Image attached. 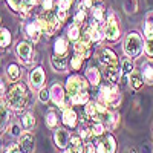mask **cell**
I'll use <instances>...</instances> for the list:
<instances>
[{
  "label": "cell",
  "instance_id": "8",
  "mask_svg": "<svg viewBox=\"0 0 153 153\" xmlns=\"http://www.w3.org/2000/svg\"><path fill=\"white\" fill-rule=\"evenodd\" d=\"M103 32H104V38L109 42H117L120 38V26H118L117 19H115L113 14H109V19L104 23Z\"/></svg>",
  "mask_w": 153,
  "mask_h": 153
},
{
  "label": "cell",
  "instance_id": "30",
  "mask_svg": "<svg viewBox=\"0 0 153 153\" xmlns=\"http://www.w3.org/2000/svg\"><path fill=\"white\" fill-rule=\"evenodd\" d=\"M144 35H146V38H152L153 37V12H149V14L146 16Z\"/></svg>",
  "mask_w": 153,
  "mask_h": 153
},
{
  "label": "cell",
  "instance_id": "43",
  "mask_svg": "<svg viewBox=\"0 0 153 153\" xmlns=\"http://www.w3.org/2000/svg\"><path fill=\"white\" fill-rule=\"evenodd\" d=\"M3 153H22V150H20L19 144H9V146L5 147Z\"/></svg>",
  "mask_w": 153,
  "mask_h": 153
},
{
  "label": "cell",
  "instance_id": "31",
  "mask_svg": "<svg viewBox=\"0 0 153 153\" xmlns=\"http://www.w3.org/2000/svg\"><path fill=\"white\" fill-rule=\"evenodd\" d=\"M11 43V32L6 28H0V48L5 49Z\"/></svg>",
  "mask_w": 153,
  "mask_h": 153
},
{
  "label": "cell",
  "instance_id": "6",
  "mask_svg": "<svg viewBox=\"0 0 153 153\" xmlns=\"http://www.w3.org/2000/svg\"><path fill=\"white\" fill-rule=\"evenodd\" d=\"M106 110L107 107L104 104H101L100 101H89V103H86V107H84V115L87 120L95 123V121H101V117H103V113Z\"/></svg>",
  "mask_w": 153,
  "mask_h": 153
},
{
  "label": "cell",
  "instance_id": "47",
  "mask_svg": "<svg viewBox=\"0 0 153 153\" xmlns=\"http://www.w3.org/2000/svg\"><path fill=\"white\" fill-rule=\"evenodd\" d=\"M63 153H75L71 147H68V149H65V150H63Z\"/></svg>",
  "mask_w": 153,
  "mask_h": 153
},
{
  "label": "cell",
  "instance_id": "49",
  "mask_svg": "<svg viewBox=\"0 0 153 153\" xmlns=\"http://www.w3.org/2000/svg\"><path fill=\"white\" fill-rule=\"evenodd\" d=\"M0 146H2V135H0Z\"/></svg>",
  "mask_w": 153,
  "mask_h": 153
},
{
  "label": "cell",
  "instance_id": "38",
  "mask_svg": "<svg viewBox=\"0 0 153 153\" xmlns=\"http://www.w3.org/2000/svg\"><path fill=\"white\" fill-rule=\"evenodd\" d=\"M121 71H123V74H126V75L132 74V72L135 71L133 61H132V60H124V61H123V65H121Z\"/></svg>",
  "mask_w": 153,
  "mask_h": 153
},
{
  "label": "cell",
  "instance_id": "20",
  "mask_svg": "<svg viewBox=\"0 0 153 153\" xmlns=\"http://www.w3.org/2000/svg\"><path fill=\"white\" fill-rule=\"evenodd\" d=\"M19 123H20L22 129L25 132H29V130H32L34 127H35V123L37 121H35V117H34L32 112H23L20 120H19Z\"/></svg>",
  "mask_w": 153,
  "mask_h": 153
},
{
  "label": "cell",
  "instance_id": "26",
  "mask_svg": "<svg viewBox=\"0 0 153 153\" xmlns=\"http://www.w3.org/2000/svg\"><path fill=\"white\" fill-rule=\"evenodd\" d=\"M45 124L49 127V129H55L58 126V115L54 109H49L45 115Z\"/></svg>",
  "mask_w": 153,
  "mask_h": 153
},
{
  "label": "cell",
  "instance_id": "3",
  "mask_svg": "<svg viewBox=\"0 0 153 153\" xmlns=\"http://www.w3.org/2000/svg\"><path fill=\"white\" fill-rule=\"evenodd\" d=\"M143 48H144V43H143V37L139 35L138 32H130L129 35L126 37L124 40V52L129 58H138L143 52Z\"/></svg>",
  "mask_w": 153,
  "mask_h": 153
},
{
  "label": "cell",
  "instance_id": "37",
  "mask_svg": "<svg viewBox=\"0 0 153 153\" xmlns=\"http://www.w3.org/2000/svg\"><path fill=\"white\" fill-rule=\"evenodd\" d=\"M83 60H84V57H83V55L75 54V55L71 58V68H72L74 71H78V69L81 68V65H83Z\"/></svg>",
  "mask_w": 153,
  "mask_h": 153
},
{
  "label": "cell",
  "instance_id": "17",
  "mask_svg": "<svg viewBox=\"0 0 153 153\" xmlns=\"http://www.w3.org/2000/svg\"><path fill=\"white\" fill-rule=\"evenodd\" d=\"M49 92H51V100L54 101V104L61 107L63 103H65V100H66V95H65V89H63L60 84H52L49 89Z\"/></svg>",
  "mask_w": 153,
  "mask_h": 153
},
{
  "label": "cell",
  "instance_id": "2",
  "mask_svg": "<svg viewBox=\"0 0 153 153\" xmlns=\"http://www.w3.org/2000/svg\"><path fill=\"white\" fill-rule=\"evenodd\" d=\"M98 101L101 104H104L106 107L117 109L121 103V92L117 84H106L100 87L98 92Z\"/></svg>",
  "mask_w": 153,
  "mask_h": 153
},
{
  "label": "cell",
  "instance_id": "45",
  "mask_svg": "<svg viewBox=\"0 0 153 153\" xmlns=\"http://www.w3.org/2000/svg\"><path fill=\"white\" fill-rule=\"evenodd\" d=\"M3 95H6V86L2 80H0V98H2Z\"/></svg>",
  "mask_w": 153,
  "mask_h": 153
},
{
  "label": "cell",
  "instance_id": "41",
  "mask_svg": "<svg viewBox=\"0 0 153 153\" xmlns=\"http://www.w3.org/2000/svg\"><path fill=\"white\" fill-rule=\"evenodd\" d=\"M38 100L42 101V103H48V101L51 100V92L48 91V89H40V94H38Z\"/></svg>",
  "mask_w": 153,
  "mask_h": 153
},
{
  "label": "cell",
  "instance_id": "7",
  "mask_svg": "<svg viewBox=\"0 0 153 153\" xmlns=\"http://www.w3.org/2000/svg\"><path fill=\"white\" fill-rule=\"evenodd\" d=\"M6 2H8V6L14 12L20 14L22 17H26L31 12V9L35 6L37 0H6Z\"/></svg>",
  "mask_w": 153,
  "mask_h": 153
},
{
  "label": "cell",
  "instance_id": "27",
  "mask_svg": "<svg viewBox=\"0 0 153 153\" xmlns=\"http://www.w3.org/2000/svg\"><path fill=\"white\" fill-rule=\"evenodd\" d=\"M129 83L133 89H139L146 81H144V76L141 72H138V71H133L132 74H129Z\"/></svg>",
  "mask_w": 153,
  "mask_h": 153
},
{
  "label": "cell",
  "instance_id": "35",
  "mask_svg": "<svg viewBox=\"0 0 153 153\" xmlns=\"http://www.w3.org/2000/svg\"><path fill=\"white\" fill-rule=\"evenodd\" d=\"M6 129H8L9 135H11V136H14V138H19V136H20V135L23 133V132H22L23 129H22L20 123H9Z\"/></svg>",
  "mask_w": 153,
  "mask_h": 153
},
{
  "label": "cell",
  "instance_id": "14",
  "mask_svg": "<svg viewBox=\"0 0 153 153\" xmlns=\"http://www.w3.org/2000/svg\"><path fill=\"white\" fill-rule=\"evenodd\" d=\"M54 143H55V147L60 149V150H65L69 147V143H71V135L68 130L65 129H55L54 130Z\"/></svg>",
  "mask_w": 153,
  "mask_h": 153
},
{
  "label": "cell",
  "instance_id": "1",
  "mask_svg": "<svg viewBox=\"0 0 153 153\" xmlns=\"http://www.w3.org/2000/svg\"><path fill=\"white\" fill-rule=\"evenodd\" d=\"M5 101L8 106L11 107L12 112H22L26 109L28 101H29V94H28V87L23 83H14L9 91H6Z\"/></svg>",
  "mask_w": 153,
  "mask_h": 153
},
{
  "label": "cell",
  "instance_id": "28",
  "mask_svg": "<svg viewBox=\"0 0 153 153\" xmlns=\"http://www.w3.org/2000/svg\"><path fill=\"white\" fill-rule=\"evenodd\" d=\"M86 78H87V81L91 83V84H94V86H98L100 84V81H101V75H100V71L97 69V68H89L87 69V72H86Z\"/></svg>",
  "mask_w": 153,
  "mask_h": 153
},
{
  "label": "cell",
  "instance_id": "42",
  "mask_svg": "<svg viewBox=\"0 0 153 153\" xmlns=\"http://www.w3.org/2000/svg\"><path fill=\"white\" fill-rule=\"evenodd\" d=\"M72 2H74V0H58L57 8H60V9H65V11H69V9H71Z\"/></svg>",
  "mask_w": 153,
  "mask_h": 153
},
{
  "label": "cell",
  "instance_id": "23",
  "mask_svg": "<svg viewBox=\"0 0 153 153\" xmlns=\"http://www.w3.org/2000/svg\"><path fill=\"white\" fill-rule=\"evenodd\" d=\"M20 75H22V71L17 63H9L6 66V76L9 78V81H19Z\"/></svg>",
  "mask_w": 153,
  "mask_h": 153
},
{
  "label": "cell",
  "instance_id": "21",
  "mask_svg": "<svg viewBox=\"0 0 153 153\" xmlns=\"http://www.w3.org/2000/svg\"><path fill=\"white\" fill-rule=\"evenodd\" d=\"M141 74L147 84H153V60H146L141 65Z\"/></svg>",
  "mask_w": 153,
  "mask_h": 153
},
{
  "label": "cell",
  "instance_id": "50",
  "mask_svg": "<svg viewBox=\"0 0 153 153\" xmlns=\"http://www.w3.org/2000/svg\"><path fill=\"white\" fill-rule=\"evenodd\" d=\"M152 132H153V129H152Z\"/></svg>",
  "mask_w": 153,
  "mask_h": 153
},
{
  "label": "cell",
  "instance_id": "51",
  "mask_svg": "<svg viewBox=\"0 0 153 153\" xmlns=\"http://www.w3.org/2000/svg\"><path fill=\"white\" fill-rule=\"evenodd\" d=\"M0 20H2V19H0Z\"/></svg>",
  "mask_w": 153,
  "mask_h": 153
},
{
  "label": "cell",
  "instance_id": "15",
  "mask_svg": "<svg viewBox=\"0 0 153 153\" xmlns=\"http://www.w3.org/2000/svg\"><path fill=\"white\" fill-rule=\"evenodd\" d=\"M61 123L65 124V127L68 129H75L76 124H78V117H76V112L72 107L63 109V115H61Z\"/></svg>",
  "mask_w": 153,
  "mask_h": 153
},
{
  "label": "cell",
  "instance_id": "5",
  "mask_svg": "<svg viewBox=\"0 0 153 153\" xmlns=\"http://www.w3.org/2000/svg\"><path fill=\"white\" fill-rule=\"evenodd\" d=\"M87 78H83L80 75H71L66 80V91L69 97H74L75 94H78L81 91H87Z\"/></svg>",
  "mask_w": 153,
  "mask_h": 153
},
{
  "label": "cell",
  "instance_id": "18",
  "mask_svg": "<svg viewBox=\"0 0 153 153\" xmlns=\"http://www.w3.org/2000/svg\"><path fill=\"white\" fill-rule=\"evenodd\" d=\"M104 75H106V78L109 83L112 84H117L121 78V75H123V71L120 69V65H113V66H106L104 69Z\"/></svg>",
  "mask_w": 153,
  "mask_h": 153
},
{
  "label": "cell",
  "instance_id": "24",
  "mask_svg": "<svg viewBox=\"0 0 153 153\" xmlns=\"http://www.w3.org/2000/svg\"><path fill=\"white\" fill-rule=\"evenodd\" d=\"M84 147H86V143H84V139L80 135H72L71 136V149L75 153H83Z\"/></svg>",
  "mask_w": 153,
  "mask_h": 153
},
{
  "label": "cell",
  "instance_id": "10",
  "mask_svg": "<svg viewBox=\"0 0 153 153\" xmlns=\"http://www.w3.org/2000/svg\"><path fill=\"white\" fill-rule=\"evenodd\" d=\"M22 153H34L35 152V138L31 132H23L19 136V141H17Z\"/></svg>",
  "mask_w": 153,
  "mask_h": 153
},
{
  "label": "cell",
  "instance_id": "11",
  "mask_svg": "<svg viewBox=\"0 0 153 153\" xmlns=\"http://www.w3.org/2000/svg\"><path fill=\"white\" fill-rule=\"evenodd\" d=\"M97 149L100 153H117V139L113 135H106L103 139H100Z\"/></svg>",
  "mask_w": 153,
  "mask_h": 153
},
{
  "label": "cell",
  "instance_id": "40",
  "mask_svg": "<svg viewBox=\"0 0 153 153\" xmlns=\"http://www.w3.org/2000/svg\"><path fill=\"white\" fill-rule=\"evenodd\" d=\"M144 51L149 57H153V37L152 38H147L146 43H144Z\"/></svg>",
  "mask_w": 153,
  "mask_h": 153
},
{
  "label": "cell",
  "instance_id": "12",
  "mask_svg": "<svg viewBox=\"0 0 153 153\" xmlns=\"http://www.w3.org/2000/svg\"><path fill=\"white\" fill-rule=\"evenodd\" d=\"M45 80H46V75H45V71L42 68H35L31 71L29 74V84L32 87V91H40L45 84Z\"/></svg>",
  "mask_w": 153,
  "mask_h": 153
},
{
  "label": "cell",
  "instance_id": "9",
  "mask_svg": "<svg viewBox=\"0 0 153 153\" xmlns=\"http://www.w3.org/2000/svg\"><path fill=\"white\" fill-rule=\"evenodd\" d=\"M16 51H17V55L19 58L25 63V65H31V61H32V54H34V51H32V45L26 40H20L16 46Z\"/></svg>",
  "mask_w": 153,
  "mask_h": 153
},
{
  "label": "cell",
  "instance_id": "25",
  "mask_svg": "<svg viewBox=\"0 0 153 153\" xmlns=\"http://www.w3.org/2000/svg\"><path fill=\"white\" fill-rule=\"evenodd\" d=\"M54 54L55 55H66L68 54V42L66 38L58 37L54 42Z\"/></svg>",
  "mask_w": 153,
  "mask_h": 153
},
{
  "label": "cell",
  "instance_id": "48",
  "mask_svg": "<svg viewBox=\"0 0 153 153\" xmlns=\"http://www.w3.org/2000/svg\"><path fill=\"white\" fill-rule=\"evenodd\" d=\"M129 153H136V152L135 150H129Z\"/></svg>",
  "mask_w": 153,
  "mask_h": 153
},
{
  "label": "cell",
  "instance_id": "16",
  "mask_svg": "<svg viewBox=\"0 0 153 153\" xmlns=\"http://www.w3.org/2000/svg\"><path fill=\"white\" fill-rule=\"evenodd\" d=\"M87 32H89V35H91V40H92V43H101L104 40V32H103V29L100 28V23L98 22H92L91 25L87 26V29H86Z\"/></svg>",
  "mask_w": 153,
  "mask_h": 153
},
{
  "label": "cell",
  "instance_id": "32",
  "mask_svg": "<svg viewBox=\"0 0 153 153\" xmlns=\"http://www.w3.org/2000/svg\"><path fill=\"white\" fill-rule=\"evenodd\" d=\"M91 130H92V136H94V138H100V136L104 135L106 126L101 123V121H95V123L91 126Z\"/></svg>",
  "mask_w": 153,
  "mask_h": 153
},
{
  "label": "cell",
  "instance_id": "13",
  "mask_svg": "<svg viewBox=\"0 0 153 153\" xmlns=\"http://www.w3.org/2000/svg\"><path fill=\"white\" fill-rule=\"evenodd\" d=\"M23 29H25V32H26V35H28V38H29L31 42L37 43L38 40H40L42 29H40V26H38L37 19H35V20H28V22H25Z\"/></svg>",
  "mask_w": 153,
  "mask_h": 153
},
{
  "label": "cell",
  "instance_id": "29",
  "mask_svg": "<svg viewBox=\"0 0 153 153\" xmlns=\"http://www.w3.org/2000/svg\"><path fill=\"white\" fill-rule=\"evenodd\" d=\"M69 98H71L72 104H86V103H89V94H87V91H81V92L75 94L74 97H69Z\"/></svg>",
  "mask_w": 153,
  "mask_h": 153
},
{
  "label": "cell",
  "instance_id": "19",
  "mask_svg": "<svg viewBox=\"0 0 153 153\" xmlns=\"http://www.w3.org/2000/svg\"><path fill=\"white\" fill-rule=\"evenodd\" d=\"M98 57H100V61L103 63L104 66L118 65V57H117V54H115L112 49H101V52H100Z\"/></svg>",
  "mask_w": 153,
  "mask_h": 153
},
{
  "label": "cell",
  "instance_id": "22",
  "mask_svg": "<svg viewBox=\"0 0 153 153\" xmlns=\"http://www.w3.org/2000/svg\"><path fill=\"white\" fill-rule=\"evenodd\" d=\"M51 65H52V68L57 71V72H65L66 71V66H68V60L65 55H52V58H51Z\"/></svg>",
  "mask_w": 153,
  "mask_h": 153
},
{
  "label": "cell",
  "instance_id": "4",
  "mask_svg": "<svg viewBox=\"0 0 153 153\" xmlns=\"http://www.w3.org/2000/svg\"><path fill=\"white\" fill-rule=\"evenodd\" d=\"M37 22H38V26L42 29V34H46V35H54L60 28H61V22L58 20L57 16L51 14V12H46V14H42L37 17Z\"/></svg>",
  "mask_w": 153,
  "mask_h": 153
},
{
  "label": "cell",
  "instance_id": "44",
  "mask_svg": "<svg viewBox=\"0 0 153 153\" xmlns=\"http://www.w3.org/2000/svg\"><path fill=\"white\" fill-rule=\"evenodd\" d=\"M43 9L45 12H51L54 9V0H43Z\"/></svg>",
  "mask_w": 153,
  "mask_h": 153
},
{
  "label": "cell",
  "instance_id": "39",
  "mask_svg": "<svg viewBox=\"0 0 153 153\" xmlns=\"http://www.w3.org/2000/svg\"><path fill=\"white\" fill-rule=\"evenodd\" d=\"M84 20H86V12H84V9H80V11L75 14L74 22H75V25H78V26H81V25L84 23Z\"/></svg>",
  "mask_w": 153,
  "mask_h": 153
},
{
  "label": "cell",
  "instance_id": "34",
  "mask_svg": "<svg viewBox=\"0 0 153 153\" xmlns=\"http://www.w3.org/2000/svg\"><path fill=\"white\" fill-rule=\"evenodd\" d=\"M78 135L84 139V143L91 141V139L94 138V136H92V130H91V127H89L87 124H81V126H80V129H78Z\"/></svg>",
  "mask_w": 153,
  "mask_h": 153
},
{
  "label": "cell",
  "instance_id": "46",
  "mask_svg": "<svg viewBox=\"0 0 153 153\" xmlns=\"http://www.w3.org/2000/svg\"><path fill=\"white\" fill-rule=\"evenodd\" d=\"M6 127H8V126H6V124H5V123L2 121V120H0V132H2V130H5Z\"/></svg>",
  "mask_w": 153,
  "mask_h": 153
},
{
  "label": "cell",
  "instance_id": "36",
  "mask_svg": "<svg viewBox=\"0 0 153 153\" xmlns=\"http://www.w3.org/2000/svg\"><path fill=\"white\" fill-rule=\"evenodd\" d=\"M92 16H94L95 22L103 23L104 22V8L103 6H94L92 8Z\"/></svg>",
  "mask_w": 153,
  "mask_h": 153
},
{
  "label": "cell",
  "instance_id": "33",
  "mask_svg": "<svg viewBox=\"0 0 153 153\" xmlns=\"http://www.w3.org/2000/svg\"><path fill=\"white\" fill-rule=\"evenodd\" d=\"M81 37V31H80V26L78 25H72V26H69V29H68V38L69 40H72V42H76L78 38Z\"/></svg>",
  "mask_w": 153,
  "mask_h": 153
}]
</instances>
